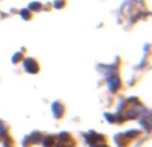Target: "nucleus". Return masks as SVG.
I'll return each mask as SVG.
<instances>
[{"instance_id": "nucleus-5", "label": "nucleus", "mask_w": 152, "mask_h": 147, "mask_svg": "<svg viewBox=\"0 0 152 147\" xmlns=\"http://www.w3.org/2000/svg\"><path fill=\"white\" fill-rule=\"evenodd\" d=\"M21 18L23 19H29V12L28 11H26V10H21Z\"/></svg>"}, {"instance_id": "nucleus-2", "label": "nucleus", "mask_w": 152, "mask_h": 147, "mask_svg": "<svg viewBox=\"0 0 152 147\" xmlns=\"http://www.w3.org/2000/svg\"><path fill=\"white\" fill-rule=\"evenodd\" d=\"M107 84H108V90H110L111 92H116L119 88H120L121 80L118 75H113V76H110V78H108Z\"/></svg>"}, {"instance_id": "nucleus-4", "label": "nucleus", "mask_w": 152, "mask_h": 147, "mask_svg": "<svg viewBox=\"0 0 152 147\" xmlns=\"http://www.w3.org/2000/svg\"><path fill=\"white\" fill-rule=\"evenodd\" d=\"M29 8H31V10H35V8H36V10H40V8H42V4H40V3H31V4H29Z\"/></svg>"}, {"instance_id": "nucleus-1", "label": "nucleus", "mask_w": 152, "mask_h": 147, "mask_svg": "<svg viewBox=\"0 0 152 147\" xmlns=\"http://www.w3.org/2000/svg\"><path fill=\"white\" fill-rule=\"evenodd\" d=\"M23 66H24V70H26L27 72H29V74H36L37 71H39V66H37V63L32 58L24 59Z\"/></svg>"}, {"instance_id": "nucleus-6", "label": "nucleus", "mask_w": 152, "mask_h": 147, "mask_svg": "<svg viewBox=\"0 0 152 147\" xmlns=\"http://www.w3.org/2000/svg\"><path fill=\"white\" fill-rule=\"evenodd\" d=\"M61 4H63V1H60V0H59V1H58V0H56V1H55V7L56 8H60V7H63V5H61Z\"/></svg>"}, {"instance_id": "nucleus-3", "label": "nucleus", "mask_w": 152, "mask_h": 147, "mask_svg": "<svg viewBox=\"0 0 152 147\" xmlns=\"http://www.w3.org/2000/svg\"><path fill=\"white\" fill-rule=\"evenodd\" d=\"M52 111H53V115H55L56 118H60V116H63V114H64V107L60 104V102H55L52 104Z\"/></svg>"}]
</instances>
